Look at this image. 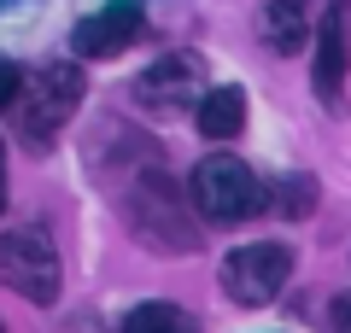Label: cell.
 <instances>
[{"instance_id":"cell-1","label":"cell","mask_w":351,"mask_h":333,"mask_svg":"<svg viewBox=\"0 0 351 333\" xmlns=\"http://www.w3.org/2000/svg\"><path fill=\"white\" fill-rule=\"evenodd\" d=\"M123 217H129V228H135L147 246H158V251H193L199 246V228H193L188 205H182V193L170 187L164 170H147L123 193Z\"/></svg>"},{"instance_id":"cell-2","label":"cell","mask_w":351,"mask_h":333,"mask_svg":"<svg viewBox=\"0 0 351 333\" xmlns=\"http://www.w3.org/2000/svg\"><path fill=\"white\" fill-rule=\"evenodd\" d=\"M82 94H88L82 64H41L24 82V99H18V129H24L29 147H47V140L76 117Z\"/></svg>"},{"instance_id":"cell-3","label":"cell","mask_w":351,"mask_h":333,"mask_svg":"<svg viewBox=\"0 0 351 333\" xmlns=\"http://www.w3.org/2000/svg\"><path fill=\"white\" fill-rule=\"evenodd\" d=\"M188 193H193V210H199L205 222H223V228H228V222H246V217H258V210H263L258 175H252L240 158H228V152H211V158L193 164Z\"/></svg>"},{"instance_id":"cell-4","label":"cell","mask_w":351,"mask_h":333,"mask_svg":"<svg viewBox=\"0 0 351 333\" xmlns=\"http://www.w3.org/2000/svg\"><path fill=\"white\" fill-rule=\"evenodd\" d=\"M0 286H12L29 304H53L59 298V251H53L47 228L24 222L0 234Z\"/></svg>"},{"instance_id":"cell-5","label":"cell","mask_w":351,"mask_h":333,"mask_svg":"<svg viewBox=\"0 0 351 333\" xmlns=\"http://www.w3.org/2000/svg\"><path fill=\"white\" fill-rule=\"evenodd\" d=\"M293 281V251L281 240H258V246H234L223 258V293L234 298L240 310L276 304L281 286Z\"/></svg>"},{"instance_id":"cell-6","label":"cell","mask_w":351,"mask_h":333,"mask_svg":"<svg viewBox=\"0 0 351 333\" xmlns=\"http://www.w3.org/2000/svg\"><path fill=\"white\" fill-rule=\"evenodd\" d=\"M205 94H211V82H205V59L199 53H164L158 64H147L135 82V99L147 111H164V117H176V111H199Z\"/></svg>"},{"instance_id":"cell-7","label":"cell","mask_w":351,"mask_h":333,"mask_svg":"<svg viewBox=\"0 0 351 333\" xmlns=\"http://www.w3.org/2000/svg\"><path fill=\"white\" fill-rule=\"evenodd\" d=\"M346 71H351V0H328L322 24H316V99L328 111H339L346 99Z\"/></svg>"},{"instance_id":"cell-8","label":"cell","mask_w":351,"mask_h":333,"mask_svg":"<svg viewBox=\"0 0 351 333\" xmlns=\"http://www.w3.org/2000/svg\"><path fill=\"white\" fill-rule=\"evenodd\" d=\"M141 24H147L141 0H112V6H100V12H88L82 24H76L71 47L82 53V59H112V53H123L129 41L141 36Z\"/></svg>"},{"instance_id":"cell-9","label":"cell","mask_w":351,"mask_h":333,"mask_svg":"<svg viewBox=\"0 0 351 333\" xmlns=\"http://www.w3.org/2000/svg\"><path fill=\"white\" fill-rule=\"evenodd\" d=\"M258 36L269 53H304L311 41V18H304V0H269L258 18Z\"/></svg>"},{"instance_id":"cell-10","label":"cell","mask_w":351,"mask_h":333,"mask_svg":"<svg viewBox=\"0 0 351 333\" xmlns=\"http://www.w3.org/2000/svg\"><path fill=\"white\" fill-rule=\"evenodd\" d=\"M193 123H199L205 140H234L240 129H246V94H240L234 82L211 88V94H205V106L193 111Z\"/></svg>"},{"instance_id":"cell-11","label":"cell","mask_w":351,"mask_h":333,"mask_svg":"<svg viewBox=\"0 0 351 333\" xmlns=\"http://www.w3.org/2000/svg\"><path fill=\"white\" fill-rule=\"evenodd\" d=\"M123 333H199V328H193V316L182 304H164V298H158V304H135V310H129Z\"/></svg>"},{"instance_id":"cell-12","label":"cell","mask_w":351,"mask_h":333,"mask_svg":"<svg viewBox=\"0 0 351 333\" xmlns=\"http://www.w3.org/2000/svg\"><path fill=\"white\" fill-rule=\"evenodd\" d=\"M311 205H316V182L311 175H287V182H281V210H287V217H304Z\"/></svg>"},{"instance_id":"cell-13","label":"cell","mask_w":351,"mask_h":333,"mask_svg":"<svg viewBox=\"0 0 351 333\" xmlns=\"http://www.w3.org/2000/svg\"><path fill=\"white\" fill-rule=\"evenodd\" d=\"M24 82H29V76L18 71L12 59H0V111H18V99H24Z\"/></svg>"},{"instance_id":"cell-14","label":"cell","mask_w":351,"mask_h":333,"mask_svg":"<svg viewBox=\"0 0 351 333\" xmlns=\"http://www.w3.org/2000/svg\"><path fill=\"white\" fill-rule=\"evenodd\" d=\"M334 333H351V298H339V304H334Z\"/></svg>"},{"instance_id":"cell-15","label":"cell","mask_w":351,"mask_h":333,"mask_svg":"<svg viewBox=\"0 0 351 333\" xmlns=\"http://www.w3.org/2000/svg\"><path fill=\"white\" fill-rule=\"evenodd\" d=\"M0 210H6V140H0Z\"/></svg>"},{"instance_id":"cell-16","label":"cell","mask_w":351,"mask_h":333,"mask_svg":"<svg viewBox=\"0 0 351 333\" xmlns=\"http://www.w3.org/2000/svg\"><path fill=\"white\" fill-rule=\"evenodd\" d=\"M0 6H6V0H0Z\"/></svg>"},{"instance_id":"cell-17","label":"cell","mask_w":351,"mask_h":333,"mask_svg":"<svg viewBox=\"0 0 351 333\" xmlns=\"http://www.w3.org/2000/svg\"><path fill=\"white\" fill-rule=\"evenodd\" d=\"M0 333H6V328H0Z\"/></svg>"}]
</instances>
